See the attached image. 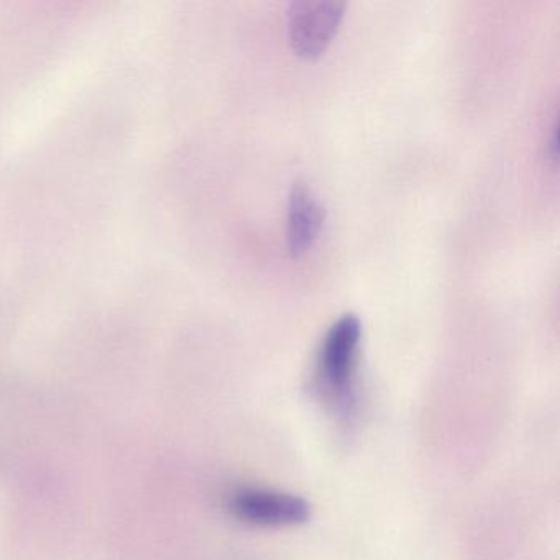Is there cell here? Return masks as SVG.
<instances>
[{
	"label": "cell",
	"instance_id": "6da1fadb",
	"mask_svg": "<svg viewBox=\"0 0 560 560\" xmlns=\"http://www.w3.org/2000/svg\"><path fill=\"white\" fill-rule=\"evenodd\" d=\"M360 340L362 323L355 314H346L329 327L317 352L314 382L323 398L339 409L353 401Z\"/></svg>",
	"mask_w": 560,
	"mask_h": 560
},
{
	"label": "cell",
	"instance_id": "7a4b0ae2",
	"mask_svg": "<svg viewBox=\"0 0 560 560\" xmlns=\"http://www.w3.org/2000/svg\"><path fill=\"white\" fill-rule=\"evenodd\" d=\"M346 4L332 0H300L288 14L290 42L294 54L316 60L332 44L346 15Z\"/></svg>",
	"mask_w": 560,
	"mask_h": 560
},
{
	"label": "cell",
	"instance_id": "3957f363",
	"mask_svg": "<svg viewBox=\"0 0 560 560\" xmlns=\"http://www.w3.org/2000/svg\"><path fill=\"white\" fill-rule=\"evenodd\" d=\"M229 510L237 520L264 527L298 526L311 516L304 498L267 488H241L229 500Z\"/></svg>",
	"mask_w": 560,
	"mask_h": 560
},
{
	"label": "cell",
	"instance_id": "277c9868",
	"mask_svg": "<svg viewBox=\"0 0 560 560\" xmlns=\"http://www.w3.org/2000/svg\"><path fill=\"white\" fill-rule=\"evenodd\" d=\"M323 205L306 185H294L288 202L287 244L291 257L300 258L310 252L323 229Z\"/></svg>",
	"mask_w": 560,
	"mask_h": 560
},
{
	"label": "cell",
	"instance_id": "5b68a950",
	"mask_svg": "<svg viewBox=\"0 0 560 560\" xmlns=\"http://www.w3.org/2000/svg\"><path fill=\"white\" fill-rule=\"evenodd\" d=\"M559 140H557V124L553 122L552 129L549 130V137H547L546 142V155L550 162H557V152H559V147H557Z\"/></svg>",
	"mask_w": 560,
	"mask_h": 560
}]
</instances>
